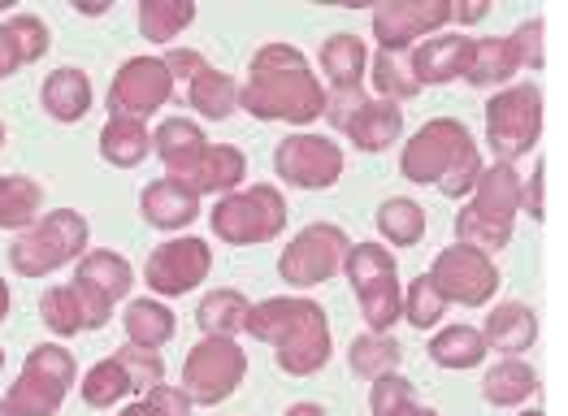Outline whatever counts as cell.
<instances>
[{"mask_svg":"<svg viewBox=\"0 0 568 416\" xmlns=\"http://www.w3.org/2000/svg\"><path fill=\"white\" fill-rule=\"evenodd\" d=\"M191 22H195L191 0H143L140 4V31L152 44H174L179 31H187Z\"/></svg>","mask_w":568,"mask_h":416,"instance_id":"obj_35","label":"cell"},{"mask_svg":"<svg viewBox=\"0 0 568 416\" xmlns=\"http://www.w3.org/2000/svg\"><path fill=\"white\" fill-rule=\"evenodd\" d=\"M343 135L352 139L361 152H382L404 135V109L395 100H361L352 109V118L343 122Z\"/></svg>","mask_w":568,"mask_h":416,"instance_id":"obj_20","label":"cell"},{"mask_svg":"<svg viewBox=\"0 0 568 416\" xmlns=\"http://www.w3.org/2000/svg\"><path fill=\"white\" fill-rule=\"evenodd\" d=\"M374 88H378V100H395V104H399V100H413V95L422 92V88H417V79H413V74H404V70H399V61H395V57H386V52L374 57Z\"/></svg>","mask_w":568,"mask_h":416,"instance_id":"obj_42","label":"cell"},{"mask_svg":"<svg viewBox=\"0 0 568 416\" xmlns=\"http://www.w3.org/2000/svg\"><path fill=\"white\" fill-rule=\"evenodd\" d=\"M44 109L57 122H83L92 109V79L79 65H61L44 79Z\"/></svg>","mask_w":568,"mask_h":416,"instance_id":"obj_23","label":"cell"},{"mask_svg":"<svg viewBox=\"0 0 568 416\" xmlns=\"http://www.w3.org/2000/svg\"><path fill=\"white\" fill-rule=\"evenodd\" d=\"M347 247H352V239L338 231V226L313 222V226H304V231L283 247L278 274H283V282H291V286L331 282V277L343 270V261H347Z\"/></svg>","mask_w":568,"mask_h":416,"instance_id":"obj_12","label":"cell"},{"mask_svg":"<svg viewBox=\"0 0 568 416\" xmlns=\"http://www.w3.org/2000/svg\"><path fill=\"white\" fill-rule=\"evenodd\" d=\"M239 104L261 122L308 126L326 118V88L317 83L308 57L295 44H265L252 57L247 83L239 88Z\"/></svg>","mask_w":568,"mask_h":416,"instance_id":"obj_1","label":"cell"},{"mask_svg":"<svg viewBox=\"0 0 568 416\" xmlns=\"http://www.w3.org/2000/svg\"><path fill=\"white\" fill-rule=\"evenodd\" d=\"M74 356L61 343H40L27 352V365L18 373V382L9 386L4 404L13 416H57L65 404L70 386H74Z\"/></svg>","mask_w":568,"mask_h":416,"instance_id":"obj_8","label":"cell"},{"mask_svg":"<svg viewBox=\"0 0 568 416\" xmlns=\"http://www.w3.org/2000/svg\"><path fill=\"white\" fill-rule=\"evenodd\" d=\"M286 416H326V408H317V404H295V408H286Z\"/></svg>","mask_w":568,"mask_h":416,"instance_id":"obj_51","label":"cell"},{"mask_svg":"<svg viewBox=\"0 0 568 416\" xmlns=\"http://www.w3.org/2000/svg\"><path fill=\"white\" fill-rule=\"evenodd\" d=\"M79 390H83V404H88V408H113V404H122V399L131 395V377H126V369L109 356V361H100V365L88 369Z\"/></svg>","mask_w":568,"mask_h":416,"instance_id":"obj_39","label":"cell"},{"mask_svg":"<svg viewBox=\"0 0 568 416\" xmlns=\"http://www.w3.org/2000/svg\"><path fill=\"white\" fill-rule=\"evenodd\" d=\"M521 416H547V413H542V408H525Z\"/></svg>","mask_w":568,"mask_h":416,"instance_id":"obj_54","label":"cell"},{"mask_svg":"<svg viewBox=\"0 0 568 416\" xmlns=\"http://www.w3.org/2000/svg\"><path fill=\"white\" fill-rule=\"evenodd\" d=\"M213 270V247L204 239H170L161 243L148 265H143V282L156 291V295H187L195 291Z\"/></svg>","mask_w":568,"mask_h":416,"instance_id":"obj_16","label":"cell"},{"mask_svg":"<svg viewBox=\"0 0 568 416\" xmlns=\"http://www.w3.org/2000/svg\"><path fill=\"white\" fill-rule=\"evenodd\" d=\"M152 148H156V156L165 161V179H179V174H187L191 165H195V156L209 148V139H204V131H200L195 122H187V118H170V122L156 126Z\"/></svg>","mask_w":568,"mask_h":416,"instance_id":"obj_24","label":"cell"},{"mask_svg":"<svg viewBox=\"0 0 568 416\" xmlns=\"http://www.w3.org/2000/svg\"><path fill=\"white\" fill-rule=\"evenodd\" d=\"M74 9H79V13H88V18H100V13L109 9V0H79Z\"/></svg>","mask_w":568,"mask_h":416,"instance_id":"obj_50","label":"cell"},{"mask_svg":"<svg viewBox=\"0 0 568 416\" xmlns=\"http://www.w3.org/2000/svg\"><path fill=\"white\" fill-rule=\"evenodd\" d=\"M378 231L395 247H413L426 234V209L417 200H408V195H390V200H382L378 209Z\"/></svg>","mask_w":568,"mask_h":416,"instance_id":"obj_36","label":"cell"},{"mask_svg":"<svg viewBox=\"0 0 568 416\" xmlns=\"http://www.w3.org/2000/svg\"><path fill=\"white\" fill-rule=\"evenodd\" d=\"M452 22V0H390L374 9V40L386 57L413 48V40L434 35Z\"/></svg>","mask_w":568,"mask_h":416,"instance_id":"obj_15","label":"cell"},{"mask_svg":"<svg viewBox=\"0 0 568 416\" xmlns=\"http://www.w3.org/2000/svg\"><path fill=\"white\" fill-rule=\"evenodd\" d=\"M481 395H486V404H495V408H517L529 395H538V373H534V365L508 356V361H499V365L486 369Z\"/></svg>","mask_w":568,"mask_h":416,"instance_id":"obj_27","label":"cell"},{"mask_svg":"<svg viewBox=\"0 0 568 416\" xmlns=\"http://www.w3.org/2000/svg\"><path fill=\"white\" fill-rule=\"evenodd\" d=\"M247 313H252V304L231 291V286H222V291H213V295H204L200 300V308H195V322L204 334H213V338H235L243 322H247Z\"/></svg>","mask_w":568,"mask_h":416,"instance_id":"obj_34","label":"cell"},{"mask_svg":"<svg viewBox=\"0 0 568 416\" xmlns=\"http://www.w3.org/2000/svg\"><path fill=\"white\" fill-rule=\"evenodd\" d=\"M161 61H165V70H170V79H174V83H179V79H187V83H191V79H195V74L209 65V61H204L195 48H170Z\"/></svg>","mask_w":568,"mask_h":416,"instance_id":"obj_46","label":"cell"},{"mask_svg":"<svg viewBox=\"0 0 568 416\" xmlns=\"http://www.w3.org/2000/svg\"><path fill=\"white\" fill-rule=\"evenodd\" d=\"M74 282H79V286H88L92 295H100L104 304H118V300L131 291L135 270H131V261H126V256H118V252H88V256L79 261Z\"/></svg>","mask_w":568,"mask_h":416,"instance_id":"obj_25","label":"cell"},{"mask_svg":"<svg viewBox=\"0 0 568 416\" xmlns=\"http://www.w3.org/2000/svg\"><path fill=\"white\" fill-rule=\"evenodd\" d=\"M481 338H486V347H495V352H513V356H517V352H529L534 338H538V317H534L529 304L508 300V304L490 308Z\"/></svg>","mask_w":568,"mask_h":416,"instance_id":"obj_22","label":"cell"},{"mask_svg":"<svg viewBox=\"0 0 568 416\" xmlns=\"http://www.w3.org/2000/svg\"><path fill=\"white\" fill-rule=\"evenodd\" d=\"M140 213L143 222L156 226V231H183L200 217V200L179 183H170V179H156V183L143 186Z\"/></svg>","mask_w":568,"mask_h":416,"instance_id":"obj_21","label":"cell"},{"mask_svg":"<svg viewBox=\"0 0 568 416\" xmlns=\"http://www.w3.org/2000/svg\"><path fill=\"white\" fill-rule=\"evenodd\" d=\"M347 361H352V373H361V377L374 382V377H386V373L399 369L404 347L390 334H361V338H352Z\"/></svg>","mask_w":568,"mask_h":416,"instance_id":"obj_37","label":"cell"},{"mask_svg":"<svg viewBox=\"0 0 568 416\" xmlns=\"http://www.w3.org/2000/svg\"><path fill=\"white\" fill-rule=\"evenodd\" d=\"M542 35H547V22H542V18H529V22H521V27L508 35V44H513V52H517V61L529 65V70H542V65H547Z\"/></svg>","mask_w":568,"mask_h":416,"instance_id":"obj_44","label":"cell"},{"mask_svg":"<svg viewBox=\"0 0 568 416\" xmlns=\"http://www.w3.org/2000/svg\"><path fill=\"white\" fill-rule=\"evenodd\" d=\"M469 57H474V40L469 35H434V40H422V48H413V79H417V88L465 79Z\"/></svg>","mask_w":568,"mask_h":416,"instance_id":"obj_19","label":"cell"},{"mask_svg":"<svg viewBox=\"0 0 568 416\" xmlns=\"http://www.w3.org/2000/svg\"><path fill=\"white\" fill-rule=\"evenodd\" d=\"M247 377V352L239 347L235 338H213L204 334L195 347L187 352V365H183V395L200 408H213V404H226L243 386Z\"/></svg>","mask_w":568,"mask_h":416,"instance_id":"obj_10","label":"cell"},{"mask_svg":"<svg viewBox=\"0 0 568 416\" xmlns=\"http://www.w3.org/2000/svg\"><path fill=\"white\" fill-rule=\"evenodd\" d=\"M486 9H490L486 0H460V4H452V18H456V22H481Z\"/></svg>","mask_w":568,"mask_h":416,"instance_id":"obj_49","label":"cell"},{"mask_svg":"<svg viewBox=\"0 0 568 416\" xmlns=\"http://www.w3.org/2000/svg\"><path fill=\"white\" fill-rule=\"evenodd\" d=\"M0 416H13V413H9V404H4V399H0Z\"/></svg>","mask_w":568,"mask_h":416,"instance_id":"obj_55","label":"cell"},{"mask_svg":"<svg viewBox=\"0 0 568 416\" xmlns=\"http://www.w3.org/2000/svg\"><path fill=\"white\" fill-rule=\"evenodd\" d=\"M0 369H4V347H0Z\"/></svg>","mask_w":568,"mask_h":416,"instance_id":"obj_56","label":"cell"},{"mask_svg":"<svg viewBox=\"0 0 568 416\" xmlns=\"http://www.w3.org/2000/svg\"><path fill=\"white\" fill-rule=\"evenodd\" d=\"M513 74H521V61H517V52L508 44V35H504V40H499V35L474 40V57H469V70H465V79H469L474 88H499V83H508Z\"/></svg>","mask_w":568,"mask_h":416,"instance_id":"obj_31","label":"cell"},{"mask_svg":"<svg viewBox=\"0 0 568 416\" xmlns=\"http://www.w3.org/2000/svg\"><path fill=\"white\" fill-rule=\"evenodd\" d=\"M143 404L152 416H191V399L183 395V386H152Z\"/></svg>","mask_w":568,"mask_h":416,"instance_id":"obj_45","label":"cell"},{"mask_svg":"<svg viewBox=\"0 0 568 416\" xmlns=\"http://www.w3.org/2000/svg\"><path fill=\"white\" fill-rule=\"evenodd\" d=\"M44 204V186L22 174H0V231H31Z\"/></svg>","mask_w":568,"mask_h":416,"instance_id":"obj_30","label":"cell"},{"mask_svg":"<svg viewBox=\"0 0 568 416\" xmlns=\"http://www.w3.org/2000/svg\"><path fill=\"white\" fill-rule=\"evenodd\" d=\"M404 317L417 325V329H434V325L447 317V300H443V291L429 282V274H422L404 291Z\"/></svg>","mask_w":568,"mask_h":416,"instance_id":"obj_40","label":"cell"},{"mask_svg":"<svg viewBox=\"0 0 568 416\" xmlns=\"http://www.w3.org/2000/svg\"><path fill=\"white\" fill-rule=\"evenodd\" d=\"M174 95V79L165 70L161 57H131L113 83H109V109L113 118H152L156 109H165Z\"/></svg>","mask_w":568,"mask_h":416,"instance_id":"obj_14","label":"cell"},{"mask_svg":"<svg viewBox=\"0 0 568 416\" xmlns=\"http://www.w3.org/2000/svg\"><path fill=\"white\" fill-rule=\"evenodd\" d=\"M274 170L278 179L291 186H304V191H326L343 179V148L326 135H300L283 139L274 148Z\"/></svg>","mask_w":568,"mask_h":416,"instance_id":"obj_13","label":"cell"},{"mask_svg":"<svg viewBox=\"0 0 568 416\" xmlns=\"http://www.w3.org/2000/svg\"><path fill=\"white\" fill-rule=\"evenodd\" d=\"M213 234L222 243H235V247H252V243H270L278 239L286 226V200L274 183H256L247 191H231L213 204L209 213Z\"/></svg>","mask_w":568,"mask_h":416,"instance_id":"obj_7","label":"cell"},{"mask_svg":"<svg viewBox=\"0 0 568 416\" xmlns=\"http://www.w3.org/2000/svg\"><path fill=\"white\" fill-rule=\"evenodd\" d=\"M481 152L465 122L456 118H434L399 152V174L417 186H438L443 195L460 200L481 179Z\"/></svg>","mask_w":568,"mask_h":416,"instance_id":"obj_3","label":"cell"},{"mask_svg":"<svg viewBox=\"0 0 568 416\" xmlns=\"http://www.w3.org/2000/svg\"><path fill=\"white\" fill-rule=\"evenodd\" d=\"M243 329L252 338L270 343L278 369L291 377H308V373L326 369V361H331V322H326L322 304H313L304 295H278V300L252 304Z\"/></svg>","mask_w":568,"mask_h":416,"instance_id":"obj_2","label":"cell"},{"mask_svg":"<svg viewBox=\"0 0 568 416\" xmlns=\"http://www.w3.org/2000/svg\"><path fill=\"white\" fill-rule=\"evenodd\" d=\"M113 304H104L100 295H92L88 286L79 282H61V286H48L44 300H40V317L57 338H74L83 329H100L109 322Z\"/></svg>","mask_w":568,"mask_h":416,"instance_id":"obj_17","label":"cell"},{"mask_svg":"<svg viewBox=\"0 0 568 416\" xmlns=\"http://www.w3.org/2000/svg\"><path fill=\"white\" fill-rule=\"evenodd\" d=\"M429 282L443 291L447 304H460V308H481L490 304V295L499 291V270L486 252H477L469 243H452L434 256L429 265Z\"/></svg>","mask_w":568,"mask_h":416,"instance_id":"obj_11","label":"cell"},{"mask_svg":"<svg viewBox=\"0 0 568 416\" xmlns=\"http://www.w3.org/2000/svg\"><path fill=\"white\" fill-rule=\"evenodd\" d=\"M9 308H13V295H9V282H0V322L9 317Z\"/></svg>","mask_w":568,"mask_h":416,"instance_id":"obj_52","label":"cell"},{"mask_svg":"<svg viewBox=\"0 0 568 416\" xmlns=\"http://www.w3.org/2000/svg\"><path fill=\"white\" fill-rule=\"evenodd\" d=\"M0 143H4V122H0Z\"/></svg>","mask_w":568,"mask_h":416,"instance_id":"obj_57","label":"cell"},{"mask_svg":"<svg viewBox=\"0 0 568 416\" xmlns=\"http://www.w3.org/2000/svg\"><path fill=\"white\" fill-rule=\"evenodd\" d=\"M365 65H369L365 40H356V35H347V31L331 35L326 48H322V70H326V79H331L334 92H361V74H365Z\"/></svg>","mask_w":568,"mask_h":416,"instance_id":"obj_28","label":"cell"},{"mask_svg":"<svg viewBox=\"0 0 568 416\" xmlns=\"http://www.w3.org/2000/svg\"><path fill=\"white\" fill-rule=\"evenodd\" d=\"M113 361L126 369V377H131V390H152V386H161L165 382V361L156 356V352H148V347H122V352H113Z\"/></svg>","mask_w":568,"mask_h":416,"instance_id":"obj_41","label":"cell"},{"mask_svg":"<svg viewBox=\"0 0 568 416\" xmlns=\"http://www.w3.org/2000/svg\"><path fill=\"white\" fill-rule=\"evenodd\" d=\"M486 338H481V329L474 325H447V329H438L434 338H429V356H434V365H443V369H474L486 361Z\"/></svg>","mask_w":568,"mask_h":416,"instance_id":"obj_32","label":"cell"},{"mask_svg":"<svg viewBox=\"0 0 568 416\" xmlns=\"http://www.w3.org/2000/svg\"><path fill=\"white\" fill-rule=\"evenodd\" d=\"M79 256H88V217L74 209L48 213L9 247V265L22 277H48Z\"/></svg>","mask_w":568,"mask_h":416,"instance_id":"obj_6","label":"cell"},{"mask_svg":"<svg viewBox=\"0 0 568 416\" xmlns=\"http://www.w3.org/2000/svg\"><path fill=\"white\" fill-rule=\"evenodd\" d=\"M521 174L513 165H504V161L481 170V179L474 186V200L456 217V239L477 247V252H486V256L508 247L517 213H521Z\"/></svg>","mask_w":568,"mask_h":416,"instance_id":"obj_4","label":"cell"},{"mask_svg":"<svg viewBox=\"0 0 568 416\" xmlns=\"http://www.w3.org/2000/svg\"><path fill=\"white\" fill-rule=\"evenodd\" d=\"M122 416H152V413H148V404H143V399H140V404H131V408H122Z\"/></svg>","mask_w":568,"mask_h":416,"instance_id":"obj_53","label":"cell"},{"mask_svg":"<svg viewBox=\"0 0 568 416\" xmlns=\"http://www.w3.org/2000/svg\"><path fill=\"white\" fill-rule=\"evenodd\" d=\"M343 274L361 300V317L369 322V334H386L404 317V286H399V265L382 243H352Z\"/></svg>","mask_w":568,"mask_h":416,"instance_id":"obj_5","label":"cell"},{"mask_svg":"<svg viewBox=\"0 0 568 416\" xmlns=\"http://www.w3.org/2000/svg\"><path fill=\"white\" fill-rule=\"evenodd\" d=\"M152 152V131L140 118H109L100 131V156L118 170H135L143 156Z\"/></svg>","mask_w":568,"mask_h":416,"instance_id":"obj_26","label":"cell"},{"mask_svg":"<svg viewBox=\"0 0 568 416\" xmlns=\"http://www.w3.org/2000/svg\"><path fill=\"white\" fill-rule=\"evenodd\" d=\"M247 179V156L231 148V143H209L200 156H195V165H191L187 174H179V179H170V183H179L183 191H191L195 200L200 195H217V191H235L239 183Z\"/></svg>","mask_w":568,"mask_h":416,"instance_id":"obj_18","label":"cell"},{"mask_svg":"<svg viewBox=\"0 0 568 416\" xmlns=\"http://www.w3.org/2000/svg\"><path fill=\"white\" fill-rule=\"evenodd\" d=\"M4 27L13 31V40H18V48H22V61H27V65L40 61V57L48 52V44H52V40H48V27L36 18V13H13Z\"/></svg>","mask_w":568,"mask_h":416,"instance_id":"obj_43","label":"cell"},{"mask_svg":"<svg viewBox=\"0 0 568 416\" xmlns=\"http://www.w3.org/2000/svg\"><path fill=\"white\" fill-rule=\"evenodd\" d=\"M486 139H490V152L504 165L534 152L538 139H542V88L538 83H517V88H504L499 95H490Z\"/></svg>","mask_w":568,"mask_h":416,"instance_id":"obj_9","label":"cell"},{"mask_svg":"<svg viewBox=\"0 0 568 416\" xmlns=\"http://www.w3.org/2000/svg\"><path fill=\"white\" fill-rule=\"evenodd\" d=\"M187 104L200 113V118H213V122H226L239 109V83L226 74V70H213L204 65L187 88Z\"/></svg>","mask_w":568,"mask_h":416,"instance_id":"obj_29","label":"cell"},{"mask_svg":"<svg viewBox=\"0 0 568 416\" xmlns=\"http://www.w3.org/2000/svg\"><path fill=\"white\" fill-rule=\"evenodd\" d=\"M542 186H547V165L538 161V165H534V174H529V186H521V204H525V213H529L534 222H542V217H547V204H542Z\"/></svg>","mask_w":568,"mask_h":416,"instance_id":"obj_47","label":"cell"},{"mask_svg":"<svg viewBox=\"0 0 568 416\" xmlns=\"http://www.w3.org/2000/svg\"><path fill=\"white\" fill-rule=\"evenodd\" d=\"M369 408H374V416H438L434 408H422V404H417L413 382H408V377H399V373L374 377Z\"/></svg>","mask_w":568,"mask_h":416,"instance_id":"obj_38","label":"cell"},{"mask_svg":"<svg viewBox=\"0 0 568 416\" xmlns=\"http://www.w3.org/2000/svg\"><path fill=\"white\" fill-rule=\"evenodd\" d=\"M18 65H27V61H22V48L13 40V31L0 22V79H9Z\"/></svg>","mask_w":568,"mask_h":416,"instance_id":"obj_48","label":"cell"},{"mask_svg":"<svg viewBox=\"0 0 568 416\" xmlns=\"http://www.w3.org/2000/svg\"><path fill=\"white\" fill-rule=\"evenodd\" d=\"M122 325H126L131 347H148V352H156V347H165L174 338V313L161 300H135V304H126Z\"/></svg>","mask_w":568,"mask_h":416,"instance_id":"obj_33","label":"cell"}]
</instances>
